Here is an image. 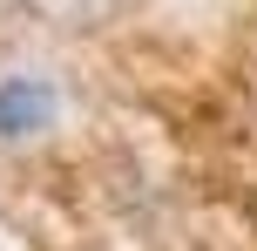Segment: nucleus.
I'll list each match as a JSON object with an SVG mask.
<instances>
[{"label": "nucleus", "mask_w": 257, "mask_h": 251, "mask_svg": "<svg viewBox=\"0 0 257 251\" xmlns=\"http://www.w3.org/2000/svg\"><path fill=\"white\" fill-rule=\"evenodd\" d=\"M48 116H54L48 81H27V75L0 81V136H34V129H48Z\"/></svg>", "instance_id": "f257e3e1"}]
</instances>
